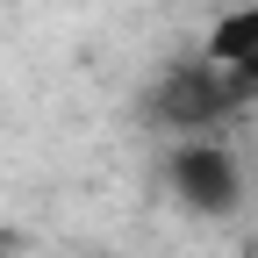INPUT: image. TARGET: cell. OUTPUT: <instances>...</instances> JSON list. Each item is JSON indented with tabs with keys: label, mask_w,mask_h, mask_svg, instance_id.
<instances>
[{
	"label": "cell",
	"mask_w": 258,
	"mask_h": 258,
	"mask_svg": "<svg viewBox=\"0 0 258 258\" xmlns=\"http://www.w3.org/2000/svg\"><path fill=\"white\" fill-rule=\"evenodd\" d=\"M208 57L222 64V72H237V79L258 86V0L237 8V15H222V22L208 29Z\"/></svg>",
	"instance_id": "cell-3"
},
{
	"label": "cell",
	"mask_w": 258,
	"mask_h": 258,
	"mask_svg": "<svg viewBox=\"0 0 258 258\" xmlns=\"http://www.w3.org/2000/svg\"><path fill=\"white\" fill-rule=\"evenodd\" d=\"M165 179H172V194L194 215H237L244 208V165H237V151L215 144V137H186L172 151Z\"/></svg>",
	"instance_id": "cell-2"
},
{
	"label": "cell",
	"mask_w": 258,
	"mask_h": 258,
	"mask_svg": "<svg viewBox=\"0 0 258 258\" xmlns=\"http://www.w3.org/2000/svg\"><path fill=\"white\" fill-rule=\"evenodd\" d=\"M251 101H258L251 79L222 72L215 57H186V64H172V72L151 86V122L172 129V137H194V129H215V122L244 115Z\"/></svg>",
	"instance_id": "cell-1"
}]
</instances>
